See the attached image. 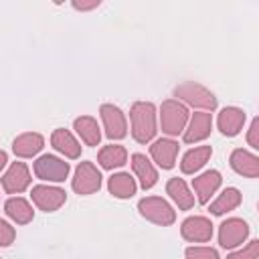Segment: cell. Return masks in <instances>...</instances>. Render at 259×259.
Here are the masks:
<instances>
[{
    "label": "cell",
    "mask_w": 259,
    "mask_h": 259,
    "mask_svg": "<svg viewBox=\"0 0 259 259\" xmlns=\"http://www.w3.org/2000/svg\"><path fill=\"white\" fill-rule=\"evenodd\" d=\"M132 117V136L136 142L146 144L154 138L156 134V109L152 103L146 101H138L132 105L130 111Z\"/></svg>",
    "instance_id": "obj_1"
},
{
    "label": "cell",
    "mask_w": 259,
    "mask_h": 259,
    "mask_svg": "<svg viewBox=\"0 0 259 259\" xmlns=\"http://www.w3.org/2000/svg\"><path fill=\"white\" fill-rule=\"evenodd\" d=\"M188 119V109L178 103L176 99H168L162 103L160 109V121H162V132H166L168 136H178Z\"/></svg>",
    "instance_id": "obj_2"
},
{
    "label": "cell",
    "mask_w": 259,
    "mask_h": 259,
    "mask_svg": "<svg viewBox=\"0 0 259 259\" xmlns=\"http://www.w3.org/2000/svg\"><path fill=\"white\" fill-rule=\"evenodd\" d=\"M138 210L142 212V217H146L148 221L156 223V225H172L176 214L172 210V206L164 200V198H158V196H148V198H142L138 202Z\"/></svg>",
    "instance_id": "obj_3"
},
{
    "label": "cell",
    "mask_w": 259,
    "mask_h": 259,
    "mask_svg": "<svg viewBox=\"0 0 259 259\" xmlns=\"http://www.w3.org/2000/svg\"><path fill=\"white\" fill-rule=\"evenodd\" d=\"M174 95L178 99H184L186 103L194 105V107H204V109H214L217 107V97L202 85L198 83H192V81H186L182 85H178L174 89Z\"/></svg>",
    "instance_id": "obj_4"
},
{
    "label": "cell",
    "mask_w": 259,
    "mask_h": 259,
    "mask_svg": "<svg viewBox=\"0 0 259 259\" xmlns=\"http://www.w3.org/2000/svg\"><path fill=\"white\" fill-rule=\"evenodd\" d=\"M34 172L38 178L42 180H51V182H61L67 178L69 174V164L57 156L45 154L34 162Z\"/></svg>",
    "instance_id": "obj_5"
},
{
    "label": "cell",
    "mask_w": 259,
    "mask_h": 259,
    "mask_svg": "<svg viewBox=\"0 0 259 259\" xmlns=\"http://www.w3.org/2000/svg\"><path fill=\"white\" fill-rule=\"evenodd\" d=\"M101 186V174L99 170L91 164V162H81L75 170V178H73V190L79 194H91L95 190H99Z\"/></svg>",
    "instance_id": "obj_6"
},
{
    "label": "cell",
    "mask_w": 259,
    "mask_h": 259,
    "mask_svg": "<svg viewBox=\"0 0 259 259\" xmlns=\"http://www.w3.org/2000/svg\"><path fill=\"white\" fill-rule=\"evenodd\" d=\"M99 113H101V119H103V125H105V134L111 140H121L127 134V123H125V117H123L119 107H115L111 103H105V105H101Z\"/></svg>",
    "instance_id": "obj_7"
},
{
    "label": "cell",
    "mask_w": 259,
    "mask_h": 259,
    "mask_svg": "<svg viewBox=\"0 0 259 259\" xmlns=\"http://www.w3.org/2000/svg\"><path fill=\"white\" fill-rule=\"evenodd\" d=\"M247 235H249V227H247L245 221H241V219H229L219 229V243H221V247L231 249V247L243 243Z\"/></svg>",
    "instance_id": "obj_8"
},
{
    "label": "cell",
    "mask_w": 259,
    "mask_h": 259,
    "mask_svg": "<svg viewBox=\"0 0 259 259\" xmlns=\"http://www.w3.org/2000/svg\"><path fill=\"white\" fill-rule=\"evenodd\" d=\"M30 196H32L34 204L40 210H47V212L57 210L65 202V198H67L65 190L55 188V186H34L32 192H30Z\"/></svg>",
    "instance_id": "obj_9"
},
{
    "label": "cell",
    "mask_w": 259,
    "mask_h": 259,
    "mask_svg": "<svg viewBox=\"0 0 259 259\" xmlns=\"http://www.w3.org/2000/svg\"><path fill=\"white\" fill-rule=\"evenodd\" d=\"M182 237L186 241H194V243H204L210 241L212 237V225L208 219L204 217H190L182 223Z\"/></svg>",
    "instance_id": "obj_10"
},
{
    "label": "cell",
    "mask_w": 259,
    "mask_h": 259,
    "mask_svg": "<svg viewBox=\"0 0 259 259\" xmlns=\"http://www.w3.org/2000/svg\"><path fill=\"white\" fill-rule=\"evenodd\" d=\"M30 182V174H28V168L22 164V162H14L10 166V170L4 174L2 178V186L6 192L14 194V192H22Z\"/></svg>",
    "instance_id": "obj_11"
},
{
    "label": "cell",
    "mask_w": 259,
    "mask_h": 259,
    "mask_svg": "<svg viewBox=\"0 0 259 259\" xmlns=\"http://www.w3.org/2000/svg\"><path fill=\"white\" fill-rule=\"evenodd\" d=\"M150 154L152 158L158 162V166L162 168H172L174 166V160H176V154H178V144L172 142V140H158L150 146Z\"/></svg>",
    "instance_id": "obj_12"
},
{
    "label": "cell",
    "mask_w": 259,
    "mask_h": 259,
    "mask_svg": "<svg viewBox=\"0 0 259 259\" xmlns=\"http://www.w3.org/2000/svg\"><path fill=\"white\" fill-rule=\"evenodd\" d=\"M231 166H233L235 172H239L243 176H249V178L259 176V158L253 156L251 152L235 150L231 154Z\"/></svg>",
    "instance_id": "obj_13"
},
{
    "label": "cell",
    "mask_w": 259,
    "mask_h": 259,
    "mask_svg": "<svg viewBox=\"0 0 259 259\" xmlns=\"http://www.w3.org/2000/svg\"><path fill=\"white\" fill-rule=\"evenodd\" d=\"M192 186H194V190L198 194V202L204 204V202H208L210 194H214V190L221 186V174L217 170H208V172L196 176L192 180Z\"/></svg>",
    "instance_id": "obj_14"
},
{
    "label": "cell",
    "mask_w": 259,
    "mask_h": 259,
    "mask_svg": "<svg viewBox=\"0 0 259 259\" xmlns=\"http://www.w3.org/2000/svg\"><path fill=\"white\" fill-rule=\"evenodd\" d=\"M245 123V113L237 107H225L219 113V130L225 136H237Z\"/></svg>",
    "instance_id": "obj_15"
},
{
    "label": "cell",
    "mask_w": 259,
    "mask_h": 259,
    "mask_svg": "<svg viewBox=\"0 0 259 259\" xmlns=\"http://www.w3.org/2000/svg\"><path fill=\"white\" fill-rule=\"evenodd\" d=\"M210 127H212V117H210V113H194V115H192V121H190V125H188V130L184 132V142L192 144V142L204 140V138L210 134Z\"/></svg>",
    "instance_id": "obj_16"
},
{
    "label": "cell",
    "mask_w": 259,
    "mask_h": 259,
    "mask_svg": "<svg viewBox=\"0 0 259 259\" xmlns=\"http://www.w3.org/2000/svg\"><path fill=\"white\" fill-rule=\"evenodd\" d=\"M42 144H45V140H42L40 134L28 132V134H22V136H18V138L14 140L12 150H14V154L20 156V158H30V156H34L36 152H40Z\"/></svg>",
    "instance_id": "obj_17"
},
{
    "label": "cell",
    "mask_w": 259,
    "mask_h": 259,
    "mask_svg": "<svg viewBox=\"0 0 259 259\" xmlns=\"http://www.w3.org/2000/svg\"><path fill=\"white\" fill-rule=\"evenodd\" d=\"M132 168L136 172V176L140 178V184L144 188H152L158 180V172L154 170L152 162L144 156V154H134L132 156Z\"/></svg>",
    "instance_id": "obj_18"
},
{
    "label": "cell",
    "mask_w": 259,
    "mask_h": 259,
    "mask_svg": "<svg viewBox=\"0 0 259 259\" xmlns=\"http://www.w3.org/2000/svg\"><path fill=\"white\" fill-rule=\"evenodd\" d=\"M51 144L55 146V150H59L67 158H79V154H81V146L67 130H55L51 136Z\"/></svg>",
    "instance_id": "obj_19"
},
{
    "label": "cell",
    "mask_w": 259,
    "mask_h": 259,
    "mask_svg": "<svg viewBox=\"0 0 259 259\" xmlns=\"http://www.w3.org/2000/svg\"><path fill=\"white\" fill-rule=\"evenodd\" d=\"M210 154H212L210 146H200V148H194V150L186 152L184 158H182V162H180L182 172L184 174H194L198 168H202L206 164V160L210 158Z\"/></svg>",
    "instance_id": "obj_20"
},
{
    "label": "cell",
    "mask_w": 259,
    "mask_h": 259,
    "mask_svg": "<svg viewBox=\"0 0 259 259\" xmlns=\"http://www.w3.org/2000/svg\"><path fill=\"white\" fill-rule=\"evenodd\" d=\"M166 192L170 194V198H172L182 210H188V208L194 204V196L190 194V190L186 188L184 180H180V178H170L168 184H166Z\"/></svg>",
    "instance_id": "obj_21"
},
{
    "label": "cell",
    "mask_w": 259,
    "mask_h": 259,
    "mask_svg": "<svg viewBox=\"0 0 259 259\" xmlns=\"http://www.w3.org/2000/svg\"><path fill=\"white\" fill-rule=\"evenodd\" d=\"M73 125H75L77 134L83 138V142H85L87 146H97V144H99V140H101V132H99V125H97V121H95L93 117H89V115H81V117L75 119Z\"/></svg>",
    "instance_id": "obj_22"
},
{
    "label": "cell",
    "mask_w": 259,
    "mask_h": 259,
    "mask_svg": "<svg viewBox=\"0 0 259 259\" xmlns=\"http://www.w3.org/2000/svg\"><path fill=\"white\" fill-rule=\"evenodd\" d=\"M109 192L117 198H130L136 194V182L130 174L121 172V174H113L109 178Z\"/></svg>",
    "instance_id": "obj_23"
},
{
    "label": "cell",
    "mask_w": 259,
    "mask_h": 259,
    "mask_svg": "<svg viewBox=\"0 0 259 259\" xmlns=\"http://www.w3.org/2000/svg\"><path fill=\"white\" fill-rule=\"evenodd\" d=\"M4 210L18 225H24V223L32 221V208H30V204L24 198H10L6 202V206H4Z\"/></svg>",
    "instance_id": "obj_24"
},
{
    "label": "cell",
    "mask_w": 259,
    "mask_h": 259,
    "mask_svg": "<svg viewBox=\"0 0 259 259\" xmlns=\"http://www.w3.org/2000/svg\"><path fill=\"white\" fill-rule=\"evenodd\" d=\"M125 158H127V152H125L123 146H105L99 152V164L105 170H111V168H117V166L125 164Z\"/></svg>",
    "instance_id": "obj_25"
},
{
    "label": "cell",
    "mask_w": 259,
    "mask_h": 259,
    "mask_svg": "<svg viewBox=\"0 0 259 259\" xmlns=\"http://www.w3.org/2000/svg\"><path fill=\"white\" fill-rule=\"evenodd\" d=\"M239 202H241V192H239L237 188H227V190H223V194L210 204V210H212V214H223V212L233 210L235 206H239Z\"/></svg>",
    "instance_id": "obj_26"
},
{
    "label": "cell",
    "mask_w": 259,
    "mask_h": 259,
    "mask_svg": "<svg viewBox=\"0 0 259 259\" xmlns=\"http://www.w3.org/2000/svg\"><path fill=\"white\" fill-rule=\"evenodd\" d=\"M186 259H219V253L210 247H188Z\"/></svg>",
    "instance_id": "obj_27"
},
{
    "label": "cell",
    "mask_w": 259,
    "mask_h": 259,
    "mask_svg": "<svg viewBox=\"0 0 259 259\" xmlns=\"http://www.w3.org/2000/svg\"><path fill=\"white\" fill-rule=\"evenodd\" d=\"M257 253H259V241H251L245 249L231 253L227 259H257Z\"/></svg>",
    "instance_id": "obj_28"
},
{
    "label": "cell",
    "mask_w": 259,
    "mask_h": 259,
    "mask_svg": "<svg viewBox=\"0 0 259 259\" xmlns=\"http://www.w3.org/2000/svg\"><path fill=\"white\" fill-rule=\"evenodd\" d=\"M12 241H14V229L6 221H0V247H8Z\"/></svg>",
    "instance_id": "obj_29"
},
{
    "label": "cell",
    "mask_w": 259,
    "mask_h": 259,
    "mask_svg": "<svg viewBox=\"0 0 259 259\" xmlns=\"http://www.w3.org/2000/svg\"><path fill=\"white\" fill-rule=\"evenodd\" d=\"M257 134H259V119H253V123H251V127H249V136H247V140H249V144H251L253 148H259Z\"/></svg>",
    "instance_id": "obj_30"
},
{
    "label": "cell",
    "mask_w": 259,
    "mask_h": 259,
    "mask_svg": "<svg viewBox=\"0 0 259 259\" xmlns=\"http://www.w3.org/2000/svg\"><path fill=\"white\" fill-rule=\"evenodd\" d=\"M73 6H75L77 10H89V8L99 6V2H97V0H95V2H89V4H85V2H73Z\"/></svg>",
    "instance_id": "obj_31"
},
{
    "label": "cell",
    "mask_w": 259,
    "mask_h": 259,
    "mask_svg": "<svg viewBox=\"0 0 259 259\" xmlns=\"http://www.w3.org/2000/svg\"><path fill=\"white\" fill-rule=\"evenodd\" d=\"M4 164H6V152H2V150H0V170L4 168Z\"/></svg>",
    "instance_id": "obj_32"
}]
</instances>
